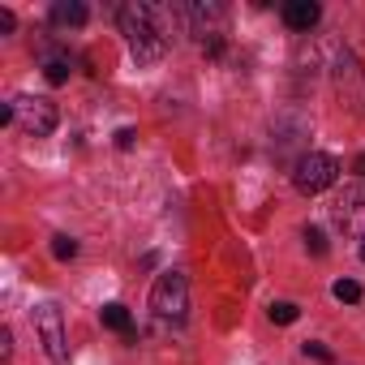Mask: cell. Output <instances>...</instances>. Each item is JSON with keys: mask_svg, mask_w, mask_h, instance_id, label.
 Returning <instances> with one entry per match:
<instances>
[{"mask_svg": "<svg viewBox=\"0 0 365 365\" xmlns=\"http://www.w3.org/2000/svg\"><path fill=\"white\" fill-rule=\"evenodd\" d=\"M35 327H39V335H43V344H48V356H52V361H65L69 348H65L61 309H56V305H39V309H35Z\"/></svg>", "mask_w": 365, "mask_h": 365, "instance_id": "cell-6", "label": "cell"}, {"mask_svg": "<svg viewBox=\"0 0 365 365\" xmlns=\"http://www.w3.org/2000/svg\"><path fill=\"white\" fill-rule=\"evenodd\" d=\"M267 314H271V322H279V327H288V322H297V318H301V309H297L292 301H275Z\"/></svg>", "mask_w": 365, "mask_h": 365, "instance_id": "cell-11", "label": "cell"}, {"mask_svg": "<svg viewBox=\"0 0 365 365\" xmlns=\"http://www.w3.org/2000/svg\"><path fill=\"white\" fill-rule=\"evenodd\" d=\"M52 254H56L61 262H69V258H78V241H73V237H52Z\"/></svg>", "mask_w": 365, "mask_h": 365, "instance_id": "cell-13", "label": "cell"}, {"mask_svg": "<svg viewBox=\"0 0 365 365\" xmlns=\"http://www.w3.org/2000/svg\"><path fill=\"white\" fill-rule=\"evenodd\" d=\"M301 352H305V356H314V361H322V365H331V361H335V356H331V348H327V344H318V339H305V344H301Z\"/></svg>", "mask_w": 365, "mask_h": 365, "instance_id": "cell-14", "label": "cell"}, {"mask_svg": "<svg viewBox=\"0 0 365 365\" xmlns=\"http://www.w3.org/2000/svg\"><path fill=\"white\" fill-rule=\"evenodd\" d=\"M331 220L339 232L365 241V180H352V185H344L331 202Z\"/></svg>", "mask_w": 365, "mask_h": 365, "instance_id": "cell-4", "label": "cell"}, {"mask_svg": "<svg viewBox=\"0 0 365 365\" xmlns=\"http://www.w3.org/2000/svg\"><path fill=\"white\" fill-rule=\"evenodd\" d=\"M43 73H48V82H52V86H61V82H69V73H73V69H69V61H65V56H52V61L43 65Z\"/></svg>", "mask_w": 365, "mask_h": 365, "instance_id": "cell-10", "label": "cell"}, {"mask_svg": "<svg viewBox=\"0 0 365 365\" xmlns=\"http://www.w3.org/2000/svg\"><path fill=\"white\" fill-rule=\"evenodd\" d=\"M120 31H125V43L138 61H159L168 52V31H163V9L155 5H142V0H129L120 5Z\"/></svg>", "mask_w": 365, "mask_h": 365, "instance_id": "cell-1", "label": "cell"}, {"mask_svg": "<svg viewBox=\"0 0 365 365\" xmlns=\"http://www.w3.org/2000/svg\"><path fill=\"white\" fill-rule=\"evenodd\" d=\"M0 31H5V35L14 31V14H9V9H0Z\"/></svg>", "mask_w": 365, "mask_h": 365, "instance_id": "cell-17", "label": "cell"}, {"mask_svg": "<svg viewBox=\"0 0 365 365\" xmlns=\"http://www.w3.org/2000/svg\"><path fill=\"white\" fill-rule=\"evenodd\" d=\"M150 309L159 318H172V322L185 318V309H190V284H185V275H180V271H163L155 279V288H150Z\"/></svg>", "mask_w": 365, "mask_h": 365, "instance_id": "cell-3", "label": "cell"}, {"mask_svg": "<svg viewBox=\"0 0 365 365\" xmlns=\"http://www.w3.org/2000/svg\"><path fill=\"white\" fill-rule=\"evenodd\" d=\"M103 327H108V331L129 335V331H133V318H129V309H125V305H116V301H112V305H103Z\"/></svg>", "mask_w": 365, "mask_h": 365, "instance_id": "cell-9", "label": "cell"}, {"mask_svg": "<svg viewBox=\"0 0 365 365\" xmlns=\"http://www.w3.org/2000/svg\"><path fill=\"white\" fill-rule=\"evenodd\" d=\"M14 112H18V129L31 133V138H48V133L56 129V120H61V116H56V103H52V99H39V95L18 99Z\"/></svg>", "mask_w": 365, "mask_h": 365, "instance_id": "cell-5", "label": "cell"}, {"mask_svg": "<svg viewBox=\"0 0 365 365\" xmlns=\"http://www.w3.org/2000/svg\"><path fill=\"white\" fill-rule=\"evenodd\" d=\"M133 138H138L133 129H116V146H120V150H129V146H133Z\"/></svg>", "mask_w": 365, "mask_h": 365, "instance_id": "cell-16", "label": "cell"}, {"mask_svg": "<svg viewBox=\"0 0 365 365\" xmlns=\"http://www.w3.org/2000/svg\"><path fill=\"white\" fill-rule=\"evenodd\" d=\"M331 292H335V301H344V305L361 301V284H356V279H339V284H335Z\"/></svg>", "mask_w": 365, "mask_h": 365, "instance_id": "cell-12", "label": "cell"}, {"mask_svg": "<svg viewBox=\"0 0 365 365\" xmlns=\"http://www.w3.org/2000/svg\"><path fill=\"white\" fill-rule=\"evenodd\" d=\"M305 245H309L314 254H327V237H322L318 228H305Z\"/></svg>", "mask_w": 365, "mask_h": 365, "instance_id": "cell-15", "label": "cell"}, {"mask_svg": "<svg viewBox=\"0 0 365 365\" xmlns=\"http://www.w3.org/2000/svg\"><path fill=\"white\" fill-rule=\"evenodd\" d=\"M52 22L56 26H82L86 22V5H82V0H56V5H52Z\"/></svg>", "mask_w": 365, "mask_h": 365, "instance_id": "cell-8", "label": "cell"}, {"mask_svg": "<svg viewBox=\"0 0 365 365\" xmlns=\"http://www.w3.org/2000/svg\"><path fill=\"white\" fill-rule=\"evenodd\" d=\"M361 262H365V245H361Z\"/></svg>", "mask_w": 365, "mask_h": 365, "instance_id": "cell-19", "label": "cell"}, {"mask_svg": "<svg viewBox=\"0 0 365 365\" xmlns=\"http://www.w3.org/2000/svg\"><path fill=\"white\" fill-rule=\"evenodd\" d=\"M318 18H322V5H314V0H292V5H284V22L292 31H309V26H318Z\"/></svg>", "mask_w": 365, "mask_h": 365, "instance_id": "cell-7", "label": "cell"}, {"mask_svg": "<svg viewBox=\"0 0 365 365\" xmlns=\"http://www.w3.org/2000/svg\"><path fill=\"white\" fill-rule=\"evenodd\" d=\"M352 168H356V172H361V176H365V155H361V159H356V163H352Z\"/></svg>", "mask_w": 365, "mask_h": 365, "instance_id": "cell-18", "label": "cell"}, {"mask_svg": "<svg viewBox=\"0 0 365 365\" xmlns=\"http://www.w3.org/2000/svg\"><path fill=\"white\" fill-rule=\"evenodd\" d=\"M335 176H339V159L327 155V150H309V155H301L297 168H292V185L314 198V194H322V190L335 185Z\"/></svg>", "mask_w": 365, "mask_h": 365, "instance_id": "cell-2", "label": "cell"}]
</instances>
